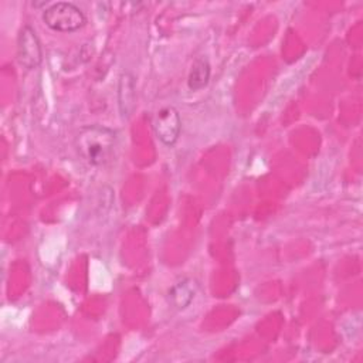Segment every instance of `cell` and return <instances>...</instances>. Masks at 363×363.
I'll use <instances>...</instances> for the list:
<instances>
[{
	"label": "cell",
	"instance_id": "1",
	"mask_svg": "<svg viewBox=\"0 0 363 363\" xmlns=\"http://www.w3.org/2000/svg\"><path fill=\"white\" fill-rule=\"evenodd\" d=\"M116 133L101 125H89L79 129L75 138L78 155L92 166L104 164L109 160L115 147Z\"/></svg>",
	"mask_w": 363,
	"mask_h": 363
},
{
	"label": "cell",
	"instance_id": "2",
	"mask_svg": "<svg viewBox=\"0 0 363 363\" xmlns=\"http://www.w3.org/2000/svg\"><path fill=\"white\" fill-rule=\"evenodd\" d=\"M43 21L55 31L72 33L82 28L86 17L79 7L72 3L58 1L48 6L43 13Z\"/></svg>",
	"mask_w": 363,
	"mask_h": 363
},
{
	"label": "cell",
	"instance_id": "3",
	"mask_svg": "<svg viewBox=\"0 0 363 363\" xmlns=\"http://www.w3.org/2000/svg\"><path fill=\"white\" fill-rule=\"evenodd\" d=\"M17 60L26 69H34L41 64L43 50L41 43L30 26H24L17 38Z\"/></svg>",
	"mask_w": 363,
	"mask_h": 363
},
{
	"label": "cell",
	"instance_id": "4",
	"mask_svg": "<svg viewBox=\"0 0 363 363\" xmlns=\"http://www.w3.org/2000/svg\"><path fill=\"white\" fill-rule=\"evenodd\" d=\"M153 129L157 139L166 145L172 146L180 136L182 130V119L176 108L164 106L162 108L153 119Z\"/></svg>",
	"mask_w": 363,
	"mask_h": 363
},
{
	"label": "cell",
	"instance_id": "5",
	"mask_svg": "<svg viewBox=\"0 0 363 363\" xmlns=\"http://www.w3.org/2000/svg\"><path fill=\"white\" fill-rule=\"evenodd\" d=\"M118 108L123 119H128L136 105V86L135 78L130 72L125 71L118 78Z\"/></svg>",
	"mask_w": 363,
	"mask_h": 363
},
{
	"label": "cell",
	"instance_id": "6",
	"mask_svg": "<svg viewBox=\"0 0 363 363\" xmlns=\"http://www.w3.org/2000/svg\"><path fill=\"white\" fill-rule=\"evenodd\" d=\"M197 289H199V284L196 279L184 278L180 282L174 284L169 289V292H167L169 303L177 311L187 308L191 303V301L194 299Z\"/></svg>",
	"mask_w": 363,
	"mask_h": 363
},
{
	"label": "cell",
	"instance_id": "7",
	"mask_svg": "<svg viewBox=\"0 0 363 363\" xmlns=\"http://www.w3.org/2000/svg\"><path fill=\"white\" fill-rule=\"evenodd\" d=\"M210 79V62L206 57H199L194 60L190 74H189V79H187V85L191 91H199L203 89Z\"/></svg>",
	"mask_w": 363,
	"mask_h": 363
}]
</instances>
